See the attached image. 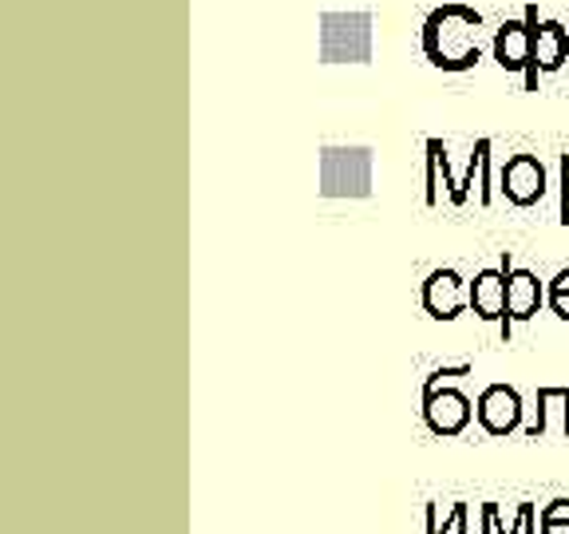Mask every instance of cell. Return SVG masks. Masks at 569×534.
Listing matches in <instances>:
<instances>
[{
    "instance_id": "1",
    "label": "cell",
    "mask_w": 569,
    "mask_h": 534,
    "mask_svg": "<svg viewBox=\"0 0 569 534\" xmlns=\"http://www.w3.org/2000/svg\"><path fill=\"white\" fill-rule=\"evenodd\" d=\"M482 12L471 4H443L423 20V56L439 71H471L482 60Z\"/></svg>"
},
{
    "instance_id": "2",
    "label": "cell",
    "mask_w": 569,
    "mask_h": 534,
    "mask_svg": "<svg viewBox=\"0 0 569 534\" xmlns=\"http://www.w3.org/2000/svg\"><path fill=\"white\" fill-rule=\"evenodd\" d=\"M320 60L325 63L372 60V12H325L320 17Z\"/></svg>"
},
{
    "instance_id": "3",
    "label": "cell",
    "mask_w": 569,
    "mask_h": 534,
    "mask_svg": "<svg viewBox=\"0 0 569 534\" xmlns=\"http://www.w3.org/2000/svg\"><path fill=\"white\" fill-rule=\"evenodd\" d=\"M482 142L479 139L471 147V159H467V170L462 175H455L451 170V159H447V147L439 139H427V178H423V202L427 206H439V178H443L447 187V198H451V206H467V198H471V187L475 178L482 175Z\"/></svg>"
},
{
    "instance_id": "4",
    "label": "cell",
    "mask_w": 569,
    "mask_h": 534,
    "mask_svg": "<svg viewBox=\"0 0 569 534\" xmlns=\"http://www.w3.org/2000/svg\"><path fill=\"white\" fill-rule=\"evenodd\" d=\"M372 182V159L360 147H329L320 155V195L329 198H365Z\"/></svg>"
},
{
    "instance_id": "5",
    "label": "cell",
    "mask_w": 569,
    "mask_h": 534,
    "mask_svg": "<svg viewBox=\"0 0 569 534\" xmlns=\"http://www.w3.org/2000/svg\"><path fill=\"white\" fill-rule=\"evenodd\" d=\"M533 17H538V9L533 4H526L522 20H502L495 32V44H490V52H495V63L502 71H522V76H530L533 68Z\"/></svg>"
},
{
    "instance_id": "6",
    "label": "cell",
    "mask_w": 569,
    "mask_h": 534,
    "mask_svg": "<svg viewBox=\"0 0 569 534\" xmlns=\"http://www.w3.org/2000/svg\"><path fill=\"white\" fill-rule=\"evenodd\" d=\"M419 301H423L427 317L455 320L462 309H471V281H462L459 269H431Z\"/></svg>"
},
{
    "instance_id": "7",
    "label": "cell",
    "mask_w": 569,
    "mask_h": 534,
    "mask_svg": "<svg viewBox=\"0 0 569 534\" xmlns=\"http://www.w3.org/2000/svg\"><path fill=\"white\" fill-rule=\"evenodd\" d=\"M502 269H507V320H502V340H510V329L522 325V320H533L546 305V285L538 281V274L530 269H515L510 258H502Z\"/></svg>"
},
{
    "instance_id": "8",
    "label": "cell",
    "mask_w": 569,
    "mask_h": 534,
    "mask_svg": "<svg viewBox=\"0 0 569 534\" xmlns=\"http://www.w3.org/2000/svg\"><path fill=\"white\" fill-rule=\"evenodd\" d=\"M498 182H502V195H507L510 206H538L546 198V167L538 155H510L507 167H502V175H498Z\"/></svg>"
},
{
    "instance_id": "9",
    "label": "cell",
    "mask_w": 569,
    "mask_h": 534,
    "mask_svg": "<svg viewBox=\"0 0 569 534\" xmlns=\"http://www.w3.org/2000/svg\"><path fill=\"white\" fill-rule=\"evenodd\" d=\"M471 416H475L471 400H467L459 388H447L443 384V388H436V392H423V419L436 436H443V439L462 436L467 424H471Z\"/></svg>"
},
{
    "instance_id": "10",
    "label": "cell",
    "mask_w": 569,
    "mask_h": 534,
    "mask_svg": "<svg viewBox=\"0 0 569 534\" xmlns=\"http://www.w3.org/2000/svg\"><path fill=\"white\" fill-rule=\"evenodd\" d=\"M475 416H479L487 436H510L522 424V396L510 384H490L475 404Z\"/></svg>"
},
{
    "instance_id": "11",
    "label": "cell",
    "mask_w": 569,
    "mask_h": 534,
    "mask_svg": "<svg viewBox=\"0 0 569 534\" xmlns=\"http://www.w3.org/2000/svg\"><path fill=\"white\" fill-rule=\"evenodd\" d=\"M569 60V32L558 20H538L533 17V68L526 76V91H538V76L561 71Z\"/></svg>"
},
{
    "instance_id": "12",
    "label": "cell",
    "mask_w": 569,
    "mask_h": 534,
    "mask_svg": "<svg viewBox=\"0 0 569 534\" xmlns=\"http://www.w3.org/2000/svg\"><path fill=\"white\" fill-rule=\"evenodd\" d=\"M471 313L479 320H507V269H482L471 281Z\"/></svg>"
},
{
    "instance_id": "13",
    "label": "cell",
    "mask_w": 569,
    "mask_h": 534,
    "mask_svg": "<svg viewBox=\"0 0 569 534\" xmlns=\"http://www.w3.org/2000/svg\"><path fill=\"white\" fill-rule=\"evenodd\" d=\"M546 432L569 439V388H538V419L526 427V436L538 439Z\"/></svg>"
},
{
    "instance_id": "14",
    "label": "cell",
    "mask_w": 569,
    "mask_h": 534,
    "mask_svg": "<svg viewBox=\"0 0 569 534\" xmlns=\"http://www.w3.org/2000/svg\"><path fill=\"white\" fill-rule=\"evenodd\" d=\"M482 534H538L533 503H518L515 518L498 515V503H482Z\"/></svg>"
},
{
    "instance_id": "15",
    "label": "cell",
    "mask_w": 569,
    "mask_h": 534,
    "mask_svg": "<svg viewBox=\"0 0 569 534\" xmlns=\"http://www.w3.org/2000/svg\"><path fill=\"white\" fill-rule=\"evenodd\" d=\"M467 518H471L467 503H451L447 515H439V503H427V534H471Z\"/></svg>"
},
{
    "instance_id": "16",
    "label": "cell",
    "mask_w": 569,
    "mask_h": 534,
    "mask_svg": "<svg viewBox=\"0 0 569 534\" xmlns=\"http://www.w3.org/2000/svg\"><path fill=\"white\" fill-rule=\"evenodd\" d=\"M475 373V365H459V368H436V373L427 376L423 380V392H436V388H443L447 380H459V376H471Z\"/></svg>"
},
{
    "instance_id": "17",
    "label": "cell",
    "mask_w": 569,
    "mask_h": 534,
    "mask_svg": "<svg viewBox=\"0 0 569 534\" xmlns=\"http://www.w3.org/2000/svg\"><path fill=\"white\" fill-rule=\"evenodd\" d=\"M490 147H495V142H482V175H479V202L482 206H490L495 202V187H490Z\"/></svg>"
},
{
    "instance_id": "18",
    "label": "cell",
    "mask_w": 569,
    "mask_h": 534,
    "mask_svg": "<svg viewBox=\"0 0 569 534\" xmlns=\"http://www.w3.org/2000/svg\"><path fill=\"white\" fill-rule=\"evenodd\" d=\"M542 523H569V498H553V503H546Z\"/></svg>"
},
{
    "instance_id": "19",
    "label": "cell",
    "mask_w": 569,
    "mask_h": 534,
    "mask_svg": "<svg viewBox=\"0 0 569 534\" xmlns=\"http://www.w3.org/2000/svg\"><path fill=\"white\" fill-rule=\"evenodd\" d=\"M561 222L569 226V155H561Z\"/></svg>"
},
{
    "instance_id": "20",
    "label": "cell",
    "mask_w": 569,
    "mask_h": 534,
    "mask_svg": "<svg viewBox=\"0 0 569 534\" xmlns=\"http://www.w3.org/2000/svg\"><path fill=\"white\" fill-rule=\"evenodd\" d=\"M546 305H550L561 320H569V294H546Z\"/></svg>"
},
{
    "instance_id": "21",
    "label": "cell",
    "mask_w": 569,
    "mask_h": 534,
    "mask_svg": "<svg viewBox=\"0 0 569 534\" xmlns=\"http://www.w3.org/2000/svg\"><path fill=\"white\" fill-rule=\"evenodd\" d=\"M546 294H569V269H558V277L546 285Z\"/></svg>"
},
{
    "instance_id": "22",
    "label": "cell",
    "mask_w": 569,
    "mask_h": 534,
    "mask_svg": "<svg viewBox=\"0 0 569 534\" xmlns=\"http://www.w3.org/2000/svg\"><path fill=\"white\" fill-rule=\"evenodd\" d=\"M542 534H569V523H542Z\"/></svg>"
}]
</instances>
